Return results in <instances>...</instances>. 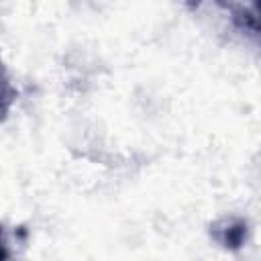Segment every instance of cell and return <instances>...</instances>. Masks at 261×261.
Listing matches in <instances>:
<instances>
[{
	"label": "cell",
	"mask_w": 261,
	"mask_h": 261,
	"mask_svg": "<svg viewBox=\"0 0 261 261\" xmlns=\"http://www.w3.org/2000/svg\"><path fill=\"white\" fill-rule=\"evenodd\" d=\"M249 226L241 218H222L210 226V237L226 251H239L247 241Z\"/></svg>",
	"instance_id": "obj_1"
},
{
	"label": "cell",
	"mask_w": 261,
	"mask_h": 261,
	"mask_svg": "<svg viewBox=\"0 0 261 261\" xmlns=\"http://www.w3.org/2000/svg\"><path fill=\"white\" fill-rule=\"evenodd\" d=\"M8 259H10V249L4 237V228L0 226V261H8Z\"/></svg>",
	"instance_id": "obj_4"
},
{
	"label": "cell",
	"mask_w": 261,
	"mask_h": 261,
	"mask_svg": "<svg viewBox=\"0 0 261 261\" xmlns=\"http://www.w3.org/2000/svg\"><path fill=\"white\" fill-rule=\"evenodd\" d=\"M232 20H234V24H237L241 31L251 33L253 37L259 35V18H257L255 12H249L247 8L237 6V8H234V16H232Z\"/></svg>",
	"instance_id": "obj_3"
},
{
	"label": "cell",
	"mask_w": 261,
	"mask_h": 261,
	"mask_svg": "<svg viewBox=\"0 0 261 261\" xmlns=\"http://www.w3.org/2000/svg\"><path fill=\"white\" fill-rule=\"evenodd\" d=\"M14 98H16V90L12 88V84H10L4 67L0 65V122L8 116Z\"/></svg>",
	"instance_id": "obj_2"
}]
</instances>
